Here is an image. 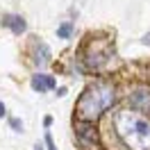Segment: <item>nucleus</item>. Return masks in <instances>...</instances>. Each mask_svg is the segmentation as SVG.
<instances>
[{
  "mask_svg": "<svg viewBox=\"0 0 150 150\" xmlns=\"http://www.w3.org/2000/svg\"><path fill=\"white\" fill-rule=\"evenodd\" d=\"M112 127L127 150H150V118L132 109H121L112 116Z\"/></svg>",
  "mask_w": 150,
  "mask_h": 150,
  "instance_id": "obj_1",
  "label": "nucleus"
},
{
  "mask_svg": "<svg viewBox=\"0 0 150 150\" xmlns=\"http://www.w3.org/2000/svg\"><path fill=\"white\" fill-rule=\"evenodd\" d=\"M73 30H75L73 23H71V21H64V23L57 28V37H59V39H68L71 34H73Z\"/></svg>",
  "mask_w": 150,
  "mask_h": 150,
  "instance_id": "obj_9",
  "label": "nucleus"
},
{
  "mask_svg": "<svg viewBox=\"0 0 150 150\" xmlns=\"http://www.w3.org/2000/svg\"><path fill=\"white\" fill-rule=\"evenodd\" d=\"M141 43H143V46H150V32H146V34L141 37Z\"/></svg>",
  "mask_w": 150,
  "mask_h": 150,
  "instance_id": "obj_12",
  "label": "nucleus"
},
{
  "mask_svg": "<svg viewBox=\"0 0 150 150\" xmlns=\"http://www.w3.org/2000/svg\"><path fill=\"white\" fill-rule=\"evenodd\" d=\"M34 150H46V148H43L41 143H37V146H34Z\"/></svg>",
  "mask_w": 150,
  "mask_h": 150,
  "instance_id": "obj_15",
  "label": "nucleus"
},
{
  "mask_svg": "<svg viewBox=\"0 0 150 150\" xmlns=\"http://www.w3.org/2000/svg\"><path fill=\"white\" fill-rule=\"evenodd\" d=\"M75 137L80 141V146L86 150L98 148V130H96L93 123L89 121H77L75 123Z\"/></svg>",
  "mask_w": 150,
  "mask_h": 150,
  "instance_id": "obj_4",
  "label": "nucleus"
},
{
  "mask_svg": "<svg viewBox=\"0 0 150 150\" xmlns=\"http://www.w3.org/2000/svg\"><path fill=\"white\" fill-rule=\"evenodd\" d=\"M43 125H46V127H50V125H52V116H46V118H43Z\"/></svg>",
  "mask_w": 150,
  "mask_h": 150,
  "instance_id": "obj_13",
  "label": "nucleus"
},
{
  "mask_svg": "<svg viewBox=\"0 0 150 150\" xmlns=\"http://www.w3.org/2000/svg\"><path fill=\"white\" fill-rule=\"evenodd\" d=\"M127 103L134 112H141V114H148L150 116V89L148 86H137L127 93Z\"/></svg>",
  "mask_w": 150,
  "mask_h": 150,
  "instance_id": "obj_5",
  "label": "nucleus"
},
{
  "mask_svg": "<svg viewBox=\"0 0 150 150\" xmlns=\"http://www.w3.org/2000/svg\"><path fill=\"white\" fill-rule=\"evenodd\" d=\"M30 57H32V62H34L39 68H43V66H48L52 62V52H50L48 43L39 41V39L32 41V46H30Z\"/></svg>",
  "mask_w": 150,
  "mask_h": 150,
  "instance_id": "obj_6",
  "label": "nucleus"
},
{
  "mask_svg": "<svg viewBox=\"0 0 150 150\" xmlns=\"http://www.w3.org/2000/svg\"><path fill=\"white\" fill-rule=\"evenodd\" d=\"M43 143H46V150H57L55 141H52V137H50V132H46V137H43Z\"/></svg>",
  "mask_w": 150,
  "mask_h": 150,
  "instance_id": "obj_10",
  "label": "nucleus"
},
{
  "mask_svg": "<svg viewBox=\"0 0 150 150\" xmlns=\"http://www.w3.org/2000/svg\"><path fill=\"white\" fill-rule=\"evenodd\" d=\"M9 125L14 127V132H23V121L21 118H9Z\"/></svg>",
  "mask_w": 150,
  "mask_h": 150,
  "instance_id": "obj_11",
  "label": "nucleus"
},
{
  "mask_svg": "<svg viewBox=\"0 0 150 150\" xmlns=\"http://www.w3.org/2000/svg\"><path fill=\"white\" fill-rule=\"evenodd\" d=\"M30 86H32L34 91H39V93H46V91H52L57 86V80L48 73H34L32 80H30Z\"/></svg>",
  "mask_w": 150,
  "mask_h": 150,
  "instance_id": "obj_7",
  "label": "nucleus"
},
{
  "mask_svg": "<svg viewBox=\"0 0 150 150\" xmlns=\"http://www.w3.org/2000/svg\"><path fill=\"white\" fill-rule=\"evenodd\" d=\"M114 103H116V86L112 82L98 80V82L86 86L82 91V96L77 98V105H75L77 121L96 123Z\"/></svg>",
  "mask_w": 150,
  "mask_h": 150,
  "instance_id": "obj_2",
  "label": "nucleus"
},
{
  "mask_svg": "<svg viewBox=\"0 0 150 150\" xmlns=\"http://www.w3.org/2000/svg\"><path fill=\"white\" fill-rule=\"evenodd\" d=\"M5 114H7V107H5V105L0 103V118H2V116H5Z\"/></svg>",
  "mask_w": 150,
  "mask_h": 150,
  "instance_id": "obj_14",
  "label": "nucleus"
},
{
  "mask_svg": "<svg viewBox=\"0 0 150 150\" xmlns=\"http://www.w3.org/2000/svg\"><path fill=\"white\" fill-rule=\"evenodd\" d=\"M112 55L114 50L107 39H91L86 43V48L82 50V64H84L86 71H103L109 64Z\"/></svg>",
  "mask_w": 150,
  "mask_h": 150,
  "instance_id": "obj_3",
  "label": "nucleus"
},
{
  "mask_svg": "<svg viewBox=\"0 0 150 150\" xmlns=\"http://www.w3.org/2000/svg\"><path fill=\"white\" fill-rule=\"evenodd\" d=\"M2 25H5V28H9L16 37L25 34V30H28L25 18H23V16H18V14H5V16H2Z\"/></svg>",
  "mask_w": 150,
  "mask_h": 150,
  "instance_id": "obj_8",
  "label": "nucleus"
}]
</instances>
